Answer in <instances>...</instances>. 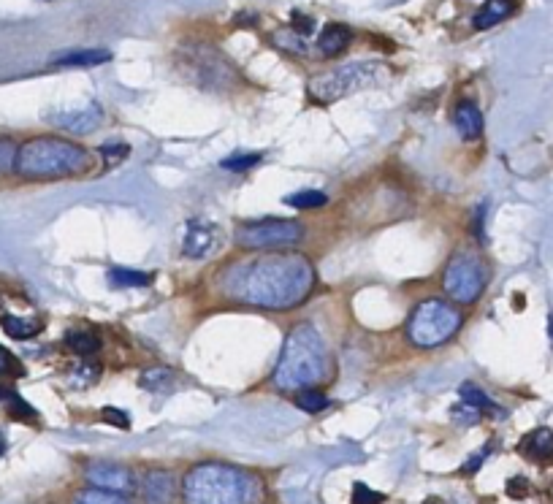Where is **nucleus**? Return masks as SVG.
I'll use <instances>...</instances> for the list:
<instances>
[{"mask_svg":"<svg viewBox=\"0 0 553 504\" xmlns=\"http://www.w3.org/2000/svg\"><path fill=\"white\" fill-rule=\"evenodd\" d=\"M315 269L299 252H266L228 266L220 280L225 296L261 309H291L310 296Z\"/></svg>","mask_w":553,"mask_h":504,"instance_id":"obj_1","label":"nucleus"},{"mask_svg":"<svg viewBox=\"0 0 553 504\" xmlns=\"http://www.w3.org/2000/svg\"><path fill=\"white\" fill-rule=\"evenodd\" d=\"M329 347L318 334V328L301 323L288 334L282 347L280 364L274 369V385L285 393H299L315 388L320 380L329 377Z\"/></svg>","mask_w":553,"mask_h":504,"instance_id":"obj_2","label":"nucleus"},{"mask_svg":"<svg viewBox=\"0 0 553 504\" xmlns=\"http://www.w3.org/2000/svg\"><path fill=\"white\" fill-rule=\"evenodd\" d=\"M182 496L185 504H255L261 483L231 464H201L185 477Z\"/></svg>","mask_w":553,"mask_h":504,"instance_id":"obj_3","label":"nucleus"},{"mask_svg":"<svg viewBox=\"0 0 553 504\" xmlns=\"http://www.w3.org/2000/svg\"><path fill=\"white\" fill-rule=\"evenodd\" d=\"M87 166V152L74 141L57 136H38L25 141L17 152V171L22 179L74 177Z\"/></svg>","mask_w":553,"mask_h":504,"instance_id":"obj_4","label":"nucleus"},{"mask_svg":"<svg viewBox=\"0 0 553 504\" xmlns=\"http://www.w3.org/2000/svg\"><path fill=\"white\" fill-rule=\"evenodd\" d=\"M388 79V68L377 60H358V63H345L326 71V74L315 76L310 82V95L315 101L334 103L350 95L377 87Z\"/></svg>","mask_w":553,"mask_h":504,"instance_id":"obj_5","label":"nucleus"},{"mask_svg":"<svg viewBox=\"0 0 553 504\" xmlns=\"http://www.w3.org/2000/svg\"><path fill=\"white\" fill-rule=\"evenodd\" d=\"M461 312L450 307L448 301L429 299L413 309V315L407 320V339L415 347H440L448 342L450 336L459 334Z\"/></svg>","mask_w":553,"mask_h":504,"instance_id":"obj_6","label":"nucleus"},{"mask_svg":"<svg viewBox=\"0 0 553 504\" xmlns=\"http://www.w3.org/2000/svg\"><path fill=\"white\" fill-rule=\"evenodd\" d=\"M177 66L190 82L204 90H228L236 82V68L225 60L215 47L207 44H190L177 52Z\"/></svg>","mask_w":553,"mask_h":504,"instance_id":"obj_7","label":"nucleus"},{"mask_svg":"<svg viewBox=\"0 0 553 504\" xmlns=\"http://www.w3.org/2000/svg\"><path fill=\"white\" fill-rule=\"evenodd\" d=\"M486 266L478 255L472 252H459L453 261L445 266L442 288L450 293V299L456 304H472L480 299V293L486 290Z\"/></svg>","mask_w":553,"mask_h":504,"instance_id":"obj_8","label":"nucleus"},{"mask_svg":"<svg viewBox=\"0 0 553 504\" xmlns=\"http://www.w3.org/2000/svg\"><path fill=\"white\" fill-rule=\"evenodd\" d=\"M304 236V225L299 220H261V223L244 225L236 234V242L247 247V250H282V247H293L301 242Z\"/></svg>","mask_w":553,"mask_h":504,"instance_id":"obj_9","label":"nucleus"},{"mask_svg":"<svg viewBox=\"0 0 553 504\" xmlns=\"http://www.w3.org/2000/svg\"><path fill=\"white\" fill-rule=\"evenodd\" d=\"M223 247V231L217 228L207 217H193L185 225V234H182V255L185 258H209Z\"/></svg>","mask_w":553,"mask_h":504,"instance_id":"obj_10","label":"nucleus"},{"mask_svg":"<svg viewBox=\"0 0 553 504\" xmlns=\"http://www.w3.org/2000/svg\"><path fill=\"white\" fill-rule=\"evenodd\" d=\"M52 122L57 128H63L68 133H76V136H87L101 128L104 122V109L95 101H87L82 106H74V109H60V112L52 114Z\"/></svg>","mask_w":553,"mask_h":504,"instance_id":"obj_11","label":"nucleus"},{"mask_svg":"<svg viewBox=\"0 0 553 504\" xmlns=\"http://www.w3.org/2000/svg\"><path fill=\"white\" fill-rule=\"evenodd\" d=\"M87 480H90V486L106 488L114 494H131L136 488L133 472L128 467H120V464H93L87 469Z\"/></svg>","mask_w":553,"mask_h":504,"instance_id":"obj_12","label":"nucleus"},{"mask_svg":"<svg viewBox=\"0 0 553 504\" xmlns=\"http://www.w3.org/2000/svg\"><path fill=\"white\" fill-rule=\"evenodd\" d=\"M453 125L464 141H475L483 133V114L472 101H461L453 112Z\"/></svg>","mask_w":553,"mask_h":504,"instance_id":"obj_13","label":"nucleus"},{"mask_svg":"<svg viewBox=\"0 0 553 504\" xmlns=\"http://www.w3.org/2000/svg\"><path fill=\"white\" fill-rule=\"evenodd\" d=\"M109 60H112V52H106V49H76V52H63V55L52 57V66L90 68L109 63Z\"/></svg>","mask_w":553,"mask_h":504,"instance_id":"obj_14","label":"nucleus"},{"mask_svg":"<svg viewBox=\"0 0 553 504\" xmlns=\"http://www.w3.org/2000/svg\"><path fill=\"white\" fill-rule=\"evenodd\" d=\"M174 496V477L163 469H155L144 480V502L147 504H169Z\"/></svg>","mask_w":553,"mask_h":504,"instance_id":"obj_15","label":"nucleus"},{"mask_svg":"<svg viewBox=\"0 0 553 504\" xmlns=\"http://www.w3.org/2000/svg\"><path fill=\"white\" fill-rule=\"evenodd\" d=\"M518 9V0H486V6L475 14V28L478 30H486V28H494V25H499V22H505L513 11Z\"/></svg>","mask_w":553,"mask_h":504,"instance_id":"obj_16","label":"nucleus"},{"mask_svg":"<svg viewBox=\"0 0 553 504\" xmlns=\"http://www.w3.org/2000/svg\"><path fill=\"white\" fill-rule=\"evenodd\" d=\"M0 326L9 336L14 339H33L36 334H41V328L44 323L38 318H22V315H9V312H3L0 315Z\"/></svg>","mask_w":553,"mask_h":504,"instance_id":"obj_17","label":"nucleus"},{"mask_svg":"<svg viewBox=\"0 0 553 504\" xmlns=\"http://www.w3.org/2000/svg\"><path fill=\"white\" fill-rule=\"evenodd\" d=\"M350 44V30L345 28V25H337V22H331V25H326L323 28V33H320V41H318V49L323 52V55H339L342 49Z\"/></svg>","mask_w":553,"mask_h":504,"instance_id":"obj_18","label":"nucleus"},{"mask_svg":"<svg viewBox=\"0 0 553 504\" xmlns=\"http://www.w3.org/2000/svg\"><path fill=\"white\" fill-rule=\"evenodd\" d=\"M139 385L152 393H169L177 385V374H174V369H166V366H155V369H147V372L141 374Z\"/></svg>","mask_w":553,"mask_h":504,"instance_id":"obj_19","label":"nucleus"},{"mask_svg":"<svg viewBox=\"0 0 553 504\" xmlns=\"http://www.w3.org/2000/svg\"><path fill=\"white\" fill-rule=\"evenodd\" d=\"M521 450H524L529 458H537V461L551 458L553 456V431H548V429L532 431V434L524 439V448Z\"/></svg>","mask_w":553,"mask_h":504,"instance_id":"obj_20","label":"nucleus"},{"mask_svg":"<svg viewBox=\"0 0 553 504\" xmlns=\"http://www.w3.org/2000/svg\"><path fill=\"white\" fill-rule=\"evenodd\" d=\"M66 345L68 350L74 355H79V358H90V355H95L101 350V339L95 334H90V331H71V334L66 336Z\"/></svg>","mask_w":553,"mask_h":504,"instance_id":"obj_21","label":"nucleus"},{"mask_svg":"<svg viewBox=\"0 0 553 504\" xmlns=\"http://www.w3.org/2000/svg\"><path fill=\"white\" fill-rule=\"evenodd\" d=\"M109 280H112L114 288H144V285H150L152 274L150 271H139V269H117L109 271Z\"/></svg>","mask_w":553,"mask_h":504,"instance_id":"obj_22","label":"nucleus"},{"mask_svg":"<svg viewBox=\"0 0 553 504\" xmlns=\"http://www.w3.org/2000/svg\"><path fill=\"white\" fill-rule=\"evenodd\" d=\"M74 504H131L125 499V494H114L106 488H87L74 496Z\"/></svg>","mask_w":553,"mask_h":504,"instance_id":"obj_23","label":"nucleus"},{"mask_svg":"<svg viewBox=\"0 0 553 504\" xmlns=\"http://www.w3.org/2000/svg\"><path fill=\"white\" fill-rule=\"evenodd\" d=\"M326 193H320V190H301V193H293V196L285 198V204L293 206V209H320V206H326Z\"/></svg>","mask_w":553,"mask_h":504,"instance_id":"obj_24","label":"nucleus"},{"mask_svg":"<svg viewBox=\"0 0 553 504\" xmlns=\"http://www.w3.org/2000/svg\"><path fill=\"white\" fill-rule=\"evenodd\" d=\"M461 402L472 404V407H478V410L483 412H491V415L497 412V404L488 399V393H483L478 385H472V383L461 385Z\"/></svg>","mask_w":553,"mask_h":504,"instance_id":"obj_25","label":"nucleus"},{"mask_svg":"<svg viewBox=\"0 0 553 504\" xmlns=\"http://www.w3.org/2000/svg\"><path fill=\"white\" fill-rule=\"evenodd\" d=\"M274 44L285 52H291V55H307V44H304V36H299L296 30H277L274 33Z\"/></svg>","mask_w":553,"mask_h":504,"instance_id":"obj_26","label":"nucleus"},{"mask_svg":"<svg viewBox=\"0 0 553 504\" xmlns=\"http://www.w3.org/2000/svg\"><path fill=\"white\" fill-rule=\"evenodd\" d=\"M329 399L318 391V388H304V391L296 393V407L304 412H320L326 410Z\"/></svg>","mask_w":553,"mask_h":504,"instance_id":"obj_27","label":"nucleus"},{"mask_svg":"<svg viewBox=\"0 0 553 504\" xmlns=\"http://www.w3.org/2000/svg\"><path fill=\"white\" fill-rule=\"evenodd\" d=\"M17 152V141L9 139V136H0V177L14 171V166H17Z\"/></svg>","mask_w":553,"mask_h":504,"instance_id":"obj_28","label":"nucleus"},{"mask_svg":"<svg viewBox=\"0 0 553 504\" xmlns=\"http://www.w3.org/2000/svg\"><path fill=\"white\" fill-rule=\"evenodd\" d=\"M450 418L456 420L459 426H475V423L483 418V410H478V407H472V404L467 402H459L450 410Z\"/></svg>","mask_w":553,"mask_h":504,"instance_id":"obj_29","label":"nucleus"},{"mask_svg":"<svg viewBox=\"0 0 553 504\" xmlns=\"http://www.w3.org/2000/svg\"><path fill=\"white\" fill-rule=\"evenodd\" d=\"M98 152H101L104 163H109V166H117V163H122V160L128 158L131 147H128L125 141H109V144H104V147H98Z\"/></svg>","mask_w":553,"mask_h":504,"instance_id":"obj_30","label":"nucleus"},{"mask_svg":"<svg viewBox=\"0 0 553 504\" xmlns=\"http://www.w3.org/2000/svg\"><path fill=\"white\" fill-rule=\"evenodd\" d=\"M261 163V155L258 152H244V155H231L225 158L220 166L228 168V171H244V168H253Z\"/></svg>","mask_w":553,"mask_h":504,"instance_id":"obj_31","label":"nucleus"},{"mask_svg":"<svg viewBox=\"0 0 553 504\" xmlns=\"http://www.w3.org/2000/svg\"><path fill=\"white\" fill-rule=\"evenodd\" d=\"M98 374H101V366L98 364H87V358H82V364L76 366L71 377L76 380V385H90L98 380Z\"/></svg>","mask_w":553,"mask_h":504,"instance_id":"obj_32","label":"nucleus"},{"mask_svg":"<svg viewBox=\"0 0 553 504\" xmlns=\"http://www.w3.org/2000/svg\"><path fill=\"white\" fill-rule=\"evenodd\" d=\"M22 374V366L14 355L0 345V377H19Z\"/></svg>","mask_w":553,"mask_h":504,"instance_id":"obj_33","label":"nucleus"},{"mask_svg":"<svg viewBox=\"0 0 553 504\" xmlns=\"http://www.w3.org/2000/svg\"><path fill=\"white\" fill-rule=\"evenodd\" d=\"M383 499V494H377L364 483H356V488H353V504H383Z\"/></svg>","mask_w":553,"mask_h":504,"instance_id":"obj_34","label":"nucleus"},{"mask_svg":"<svg viewBox=\"0 0 553 504\" xmlns=\"http://www.w3.org/2000/svg\"><path fill=\"white\" fill-rule=\"evenodd\" d=\"M101 418H104L106 423H112V426H117V429H128V426H131V418H128L125 412L114 410V407H106V410L101 412Z\"/></svg>","mask_w":553,"mask_h":504,"instance_id":"obj_35","label":"nucleus"},{"mask_svg":"<svg viewBox=\"0 0 553 504\" xmlns=\"http://www.w3.org/2000/svg\"><path fill=\"white\" fill-rule=\"evenodd\" d=\"M293 25H296V33H301V36H310L312 30H315V19L312 17H304V14H293Z\"/></svg>","mask_w":553,"mask_h":504,"instance_id":"obj_36","label":"nucleus"},{"mask_svg":"<svg viewBox=\"0 0 553 504\" xmlns=\"http://www.w3.org/2000/svg\"><path fill=\"white\" fill-rule=\"evenodd\" d=\"M483 217H486V204L478 206V212H475V220H472V231L478 239H483Z\"/></svg>","mask_w":553,"mask_h":504,"instance_id":"obj_37","label":"nucleus"},{"mask_svg":"<svg viewBox=\"0 0 553 504\" xmlns=\"http://www.w3.org/2000/svg\"><path fill=\"white\" fill-rule=\"evenodd\" d=\"M486 456H488V450H483L480 456H475V458H472V461H467V467H464V472H475V469H478L480 461H483V458H486Z\"/></svg>","mask_w":553,"mask_h":504,"instance_id":"obj_38","label":"nucleus"},{"mask_svg":"<svg viewBox=\"0 0 553 504\" xmlns=\"http://www.w3.org/2000/svg\"><path fill=\"white\" fill-rule=\"evenodd\" d=\"M6 450V439H3V434H0V453Z\"/></svg>","mask_w":553,"mask_h":504,"instance_id":"obj_39","label":"nucleus"},{"mask_svg":"<svg viewBox=\"0 0 553 504\" xmlns=\"http://www.w3.org/2000/svg\"><path fill=\"white\" fill-rule=\"evenodd\" d=\"M551 336H553V323H551Z\"/></svg>","mask_w":553,"mask_h":504,"instance_id":"obj_40","label":"nucleus"}]
</instances>
